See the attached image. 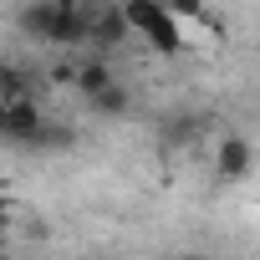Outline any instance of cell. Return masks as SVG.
Returning a JSON list of instances; mask_svg holds the SVG:
<instances>
[{"label": "cell", "instance_id": "5", "mask_svg": "<svg viewBox=\"0 0 260 260\" xmlns=\"http://www.w3.org/2000/svg\"><path fill=\"white\" fill-rule=\"evenodd\" d=\"M107 82H112V67H107L102 56H92V61H77V82H72V87H77L82 97H92V92H97V87H107Z\"/></svg>", "mask_w": 260, "mask_h": 260}, {"label": "cell", "instance_id": "9", "mask_svg": "<svg viewBox=\"0 0 260 260\" xmlns=\"http://www.w3.org/2000/svg\"><path fill=\"white\" fill-rule=\"evenodd\" d=\"M0 133H6V97H0Z\"/></svg>", "mask_w": 260, "mask_h": 260}, {"label": "cell", "instance_id": "6", "mask_svg": "<svg viewBox=\"0 0 260 260\" xmlns=\"http://www.w3.org/2000/svg\"><path fill=\"white\" fill-rule=\"evenodd\" d=\"M87 102H92L97 112H107V117H117V112L127 107V87H122V82L112 77V82H107V87H97V92H92Z\"/></svg>", "mask_w": 260, "mask_h": 260}, {"label": "cell", "instance_id": "10", "mask_svg": "<svg viewBox=\"0 0 260 260\" xmlns=\"http://www.w3.org/2000/svg\"><path fill=\"white\" fill-rule=\"evenodd\" d=\"M46 6H82V0H46Z\"/></svg>", "mask_w": 260, "mask_h": 260}, {"label": "cell", "instance_id": "3", "mask_svg": "<svg viewBox=\"0 0 260 260\" xmlns=\"http://www.w3.org/2000/svg\"><path fill=\"white\" fill-rule=\"evenodd\" d=\"M214 169H219V179L224 184H240V179H250V169H255V148H250V138H219V158H214Z\"/></svg>", "mask_w": 260, "mask_h": 260}, {"label": "cell", "instance_id": "11", "mask_svg": "<svg viewBox=\"0 0 260 260\" xmlns=\"http://www.w3.org/2000/svg\"><path fill=\"white\" fill-rule=\"evenodd\" d=\"M179 260H209V255H179Z\"/></svg>", "mask_w": 260, "mask_h": 260}, {"label": "cell", "instance_id": "1", "mask_svg": "<svg viewBox=\"0 0 260 260\" xmlns=\"http://www.w3.org/2000/svg\"><path fill=\"white\" fill-rule=\"evenodd\" d=\"M122 21H127V36H138L148 51H158V56H179L184 51V31H179V21L158 6V0H122Z\"/></svg>", "mask_w": 260, "mask_h": 260}, {"label": "cell", "instance_id": "4", "mask_svg": "<svg viewBox=\"0 0 260 260\" xmlns=\"http://www.w3.org/2000/svg\"><path fill=\"white\" fill-rule=\"evenodd\" d=\"M26 224H31V209H26V199H16V194H0V240H16Z\"/></svg>", "mask_w": 260, "mask_h": 260}, {"label": "cell", "instance_id": "8", "mask_svg": "<svg viewBox=\"0 0 260 260\" xmlns=\"http://www.w3.org/2000/svg\"><path fill=\"white\" fill-rule=\"evenodd\" d=\"M16 92H26L21 72H11V67H0V97H16Z\"/></svg>", "mask_w": 260, "mask_h": 260}, {"label": "cell", "instance_id": "7", "mask_svg": "<svg viewBox=\"0 0 260 260\" xmlns=\"http://www.w3.org/2000/svg\"><path fill=\"white\" fill-rule=\"evenodd\" d=\"M158 6H164L179 26H184V21H204V16H209V0H158Z\"/></svg>", "mask_w": 260, "mask_h": 260}, {"label": "cell", "instance_id": "2", "mask_svg": "<svg viewBox=\"0 0 260 260\" xmlns=\"http://www.w3.org/2000/svg\"><path fill=\"white\" fill-rule=\"evenodd\" d=\"M41 133H46V112H41V102H36L31 92H16V97H6V133H0V138L36 143Z\"/></svg>", "mask_w": 260, "mask_h": 260}]
</instances>
